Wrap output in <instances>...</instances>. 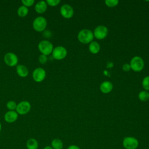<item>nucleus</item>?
<instances>
[{"label":"nucleus","mask_w":149,"mask_h":149,"mask_svg":"<svg viewBox=\"0 0 149 149\" xmlns=\"http://www.w3.org/2000/svg\"><path fill=\"white\" fill-rule=\"evenodd\" d=\"M122 145L125 149H136L139 146V141L134 137L127 136L123 139Z\"/></svg>","instance_id":"nucleus-5"},{"label":"nucleus","mask_w":149,"mask_h":149,"mask_svg":"<svg viewBox=\"0 0 149 149\" xmlns=\"http://www.w3.org/2000/svg\"><path fill=\"white\" fill-rule=\"evenodd\" d=\"M105 3L107 6L112 8L116 6L119 3V1L118 0H106Z\"/></svg>","instance_id":"nucleus-22"},{"label":"nucleus","mask_w":149,"mask_h":149,"mask_svg":"<svg viewBox=\"0 0 149 149\" xmlns=\"http://www.w3.org/2000/svg\"><path fill=\"white\" fill-rule=\"evenodd\" d=\"M17 104L14 101H9L6 103V107L9 109V111H15L16 108Z\"/></svg>","instance_id":"nucleus-21"},{"label":"nucleus","mask_w":149,"mask_h":149,"mask_svg":"<svg viewBox=\"0 0 149 149\" xmlns=\"http://www.w3.org/2000/svg\"><path fill=\"white\" fill-rule=\"evenodd\" d=\"M122 69H123V70H124V71H125V72H128V71H129V70L131 69L130 64H128V63H125V64H124V65L122 66Z\"/></svg>","instance_id":"nucleus-27"},{"label":"nucleus","mask_w":149,"mask_h":149,"mask_svg":"<svg viewBox=\"0 0 149 149\" xmlns=\"http://www.w3.org/2000/svg\"><path fill=\"white\" fill-rule=\"evenodd\" d=\"M100 88L102 93L108 94L112 91L113 88V84L109 81H105L101 84Z\"/></svg>","instance_id":"nucleus-14"},{"label":"nucleus","mask_w":149,"mask_h":149,"mask_svg":"<svg viewBox=\"0 0 149 149\" xmlns=\"http://www.w3.org/2000/svg\"><path fill=\"white\" fill-rule=\"evenodd\" d=\"M38 61L41 64H45L48 61V57L47 55L41 54L38 56Z\"/></svg>","instance_id":"nucleus-26"},{"label":"nucleus","mask_w":149,"mask_h":149,"mask_svg":"<svg viewBox=\"0 0 149 149\" xmlns=\"http://www.w3.org/2000/svg\"><path fill=\"white\" fill-rule=\"evenodd\" d=\"M16 73L17 74L22 77H25L26 76H27V75L29 74V70L28 68L23 65H17L16 66Z\"/></svg>","instance_id":"nucleus-15"},{"label":"nucleus","mask_w":149,"mask_h":149,"mask_svg":"<svg viewBox=\"0 0 149 149\" xmlns=\"http://www.w3.org/2000/svg\"><path fill=\"white\" fill-rule=\"evenodd\" d=\"M46 76V72L42 68H36L32 73V77L34 80L36 82H41L43 81Z\"/></svg>","instance_id":"nucleus-10"},{"label":"nucleus","mask_w":149,"mask_h":149,"mask_svg":"<svg viewBox=\"0 0 149 149\" xmlns=\"http://www.w3.org/2000/svg\"><path fill=\"white\" fill-rule=\"evenodd\" d=\"M88 49L91 53L96 54L100 51V45L96 41H92L89 44Z\"/></svg>","instance_id":"nucleus-16"},{"label":"nucleus","mask_w":149,"mask_h":149,"mask_svg":"<svg viewBox=\"0 0 149 149\" xmlns=\"http://www.w3.org/2000/svg\"><path fill=\"white\" fill-rule=\"evenodd\" d=\"M43 149H53V148H52V147L51 146H45Z\"/></svg>","instance_id":"nucleus-30"},{"label":"nucleus","mask_w":149,"mask_h":149,"mask_svg":"<svg viewBox=\"0 0 149 149\" xmlns=\"http://www.w3.org/2000/svg\"><path fill=\"white\" fill-rule=\"evenodd\" d=\"M67 149H80V148L79 147H78L76 145H70L69 146Z\"/></svg>","instance_id":"nucleus-28"},{"label":"nucleus","mask_w":149,"mask_h":149,"mask_svg":"<svg viewBox=\"0 0 149 149\" xmlns=\"http://www.w3.org/2000/svg\"><path fill=\"white\" fill-rule=\"evenodd\" d=\"M47 26L46 19L43 16H38L36 17L33 22V29L38 32L43 31Z\"/></svg>","instance_id":"nucleus-3"},{"label":"nucleus","mask_w":149,"mask_h":149,"mask_svg":"<svg viewBox=\"0 0 149 149\" xmlns=\"http://www.w3.org/2000/svg\"><path fill=\"white\" fill-rule=\"evenodd\" d=\"M139 98L141 101H146L149 100V93L147 91H141L139 94Z\"/></svg>","instance_id":"nucleus-20"},{"label":"nucleus","mask_w":149,"mask_h":149,"mask_svg":"<svg viewBox=\"0 0 149 149\" xmlns=\"http://www.w3.org/2000/svg\"><path fill=\"white\" fill-rule=\"evenodd\" d=\"M26 147L27 149H38V143L36 139L30 138L26 142Z\"/></svg>","instance_id":"nucleus-17"},{"label":"nucleus","mask_w":149,"mask_h":149,"mask_svg":"<svg viewBox=\"0 0 149 149\" xmlns=\"http://www.w3.org/2000/svg\"><path fill=\"white\" fill-rule=\"evenodd\" d=\"M18 118V113L15 111H8L4 115L5 120L9 123L15 122Z\"/></svg>","instance_id":"nucleus-12"},{"label":"nucleus","mask_w":149,"mask_h":149,"mask_svg":"<svg viewBox=\"0 0 149 149\" xmlns=\"http://www.w3.org/2000/svg\"><path fill=\"white\" fill-rule=\"evenodd\" d=\"M77 38L81 43L90 44L94 38L93 32L88 29H83L79 32Z\"/></svg>","instance_id":"nucleus-1"},{"label":"nucleus","mask_w":149,"mask_h":149,"mask_svg":"<svg viewBox=\"0 0 149 149\" xmlns=\"http://www.w3.org/2000/svg\"><path fill=\"white\" fill-rule=\"evenodd\" d=\"M44 36L46 37V38H49L51 36V32H49V33H47V31H45L44 33Z\"/></svg>","instance_id":"nucleus-29"},{"label":"nucleus","mask_w":149,"mask_h":149,"mask_svg":"<svg viewBox=\"0 0 149 149\" xmlns=\"http://www.w3.org/2000/svg\"><path fill=\"white\" fill-rule=\"evenodd\" d=\"M46 2L48 5L51 6H57L60 2V0H47Z\"/></svg>","instance_id":"nucleus-24"},{"label":"nucleus","mask_w":149,"mask_h":149,"mask_svg":"<svg viewBox=\"0 0 149 149\" xmlns=\"http://www.w3.org/2000/svg\"><path fill=\"white\" fill-rule=\"evenodd\" d=\"M38 48L41 54L47 56L52 53L54 49V47L50 41L47 40H44L38 43Z\"/></svg>","instance_id":"nucleus-2"},{"label":"nucleus","mask_w":149,"mask_h":149,"mask_svg":"<svg viewBox=\"0 0 149 149\" xmlns=\"http://www.w3.org/2000/svg\"><path fill=\"white\" fill-rule=\"evenodd\" d=\"M63 146V142L59 139H54L51 142V147L53 149H62Z\"/></svg>","instance_id":"nucleus-18"},{"label":"nucleus","mask_w":149,"mask_h":149,"mask_svg":"<svg viewBox=\"0 0 149 149\" xmlns=\"http://www.w3.org/2000/svg\"><path fill=\"white\" fill-rule=\"evenodd\" d=\"M130 68L134 72H140L144 67V62L142 58L139 56H134L130 61Z\"/></svg>","instance_id":"nucleus-4"},{"label":"nucleus","mask_w":149,"mask_h":149,"mask_svg":"<svg viewBox=\"0 0 149 149\" xmlns=\"http://www.w3.org/2000/svg\"><path fill=\"white\" fill-rule=\"evenodd\" d=\"M1 127H2V126H1V122H0V132H1Z\"/></svg>","instance_id":"nucleus-31"},{"label":"nucleus","mask_w":149,"mask_h":149,"mask_svg":"<svg viewBox=\"0 0 149 149\" xmlns=\"http://www.w3.org/2000/svg\"><path fill=\"white\" fill-rule=\"evenodd\" d=\"M67 55L66 49L62 46H57L54 48L52 52V57L56 60L64 59Z\"/></svg>","instance_id":"nucleus-6"},{"label":"nucleus","mask_w":149,"mask_h":149,"mask_svg":"<svg viewBox=\"0 0 149 149\" xmlns=\"http://www.w3.org/2000/svg\"><path fill=\"white\" fill-rule=\"evenodd\" d=\"M17 13L18 16H20V17H24L26 16L28 13H29V9L28 8L24 6V5H22L20 6L17 10Z\"/></svg>","instance_id":"nucleus-19"},{"label":"nucleus","mask_w":149,"mask_h":149,"mask_svg":"<svg viewBox=\"0 0 149 149\" xmlns=\"http://www.w3.org/2000/svg\"><path fill=\"white\" fill-rule=\"evenodd\" d=\"M142 86L146 90H149V76L144 77L142 81Z\"/></svg>","instance_id":"nucleus-23"},{"label":"nucleus","mask_w":149,"mask_h":149,"mask_svg":"<svg viewBox=\"0 0 149 149\" xmlns=\"http://www.w3.org/2000/svg\"><path fill=\"white\" fill-rule=\"evenodd\" d=\"M47 5H48L46 1H38L35 5V6H34L35 10L38 13H43L47 9Z\"/></svg>","instance_id":"nucleus-13"},{"label":"nucleus","mask_w":149,"mask_h":149,"mask_svg":"<svg viewBox=\"0 0 149 149\" xmlns=\"http://www.w3.org/2000/svg\"><path fill=\"white\" fill-rule=\"evenodd\" d=\"M61 15L65 19L71 18L74 13L73 8L68 4H63L60 8Z\"/></svg>","instance_id":"nucleus-11"},{"label":"nucleus","mask_w":149,"mask_h":149,"mask_svg":"<svg viewBox=\"0 0 149 149\" xmlns=\"http://www.w3.org/2000/svg\"><path fill=\"white\" fill-rule=\"evenodd\" d=\"M30 109V103L27 101H22L17 104L16 111L19 115H25L29 113Z\"/></svg>","instance_id":"nucleus-7"},{"label":"nucleus","mask_w":149,"mask_h":149,"mask_svg":"<svg viewBox=\"0 0 149 149\" xmlns=\"http://www.w3.org/2000/svg\"><path fill=\"white\" fill-rule=\"evenodd\" d=\"M22 3L23 5L26 6V7H30L35 2L34 0H22Z\"/></svg>","instance_id":"nucleus-25"},{"label":"nucleus","mask_w":149,"mask_h":149,"mask_svg":"<svg viewBox=\"0 0 149 149\" xmlns=\"http://www.w3.org/2000/svg\"><path fill=\"white\" fill-rule=\"evenodd\" d=\"M108 32V29L106 26L100 25L95 27L94 30L93 34L94 37H95L97 39L102 40L107 36Z\"/></svg>","instance_id":"nucleus-9"},{"label":"nucleus","mask_w":149,"mask_h":149,"mask_svg":"<svg viewBox=\"0 0 149 149\" xmlns=\"http://www.w3.org/2000/svg\"><path fill=\"white\" fill-rule=\"evenodd\" d=\"M5 63L10 67H13L17 65L18 57L13 52H8L4 56Z\"/></svg>","instance_id":"nucleus-8"}]
</instances>
